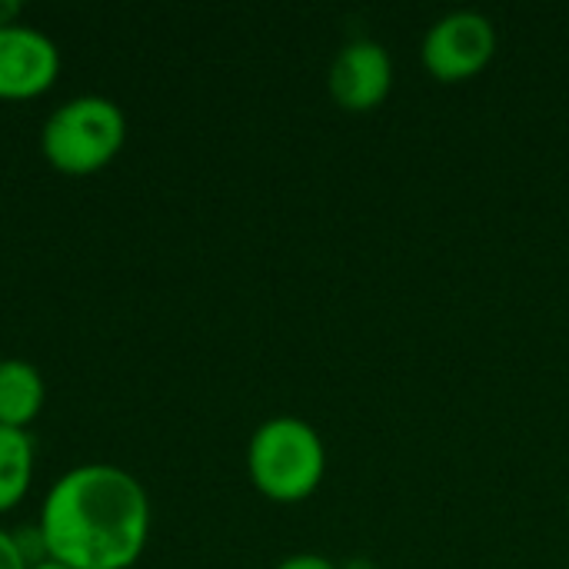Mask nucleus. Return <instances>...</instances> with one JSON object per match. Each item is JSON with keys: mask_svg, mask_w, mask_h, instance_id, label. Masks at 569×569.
<instances>
[{"mask_svg": "<svg viewBox=\"0 0 569 569\" xmlns=\"http://www.w3.org/2000/svg\"><path fill=\"white\" fill-rule=\"evenodd\" d=\"M127 143L123 110L100 93H83L60 103L40 130L43 160L67 177L100 173Z\"/></svg>", "mask_w": 569, "mask_h": 569, "instance_id": "7ed1b4c3", "label": "nucleus"}, {"mask_svg": "<svg viewBox=\"0 0 569 569\" xmlns=\"http://www.w3.org/2000/svg\"><path fill=\"white\" fill-rule=\"evenodd\" d=\"M47 403V383L27 360H0V427L27 430Z\"/></svg>", "mask_w": 569, "mask_h": 569, "instance_id": "0eeeda50", "label": "nucleus"}, {"mask_svg": "<svg viewBox=\"0 0 569 569\" xmlns=\"http://www.w3.org/2000/svg\"><path fill=\"white\" fill-rule=\"evenodd\" d=\"M30 569H70V567H63V563H57V560H43V563H37V567H30Z\"/></svg>", "mask_w": 569, "mask_h": 569, "instance_id": "f8f14e48", "label": "nucleus"}, {"mask_svg": "<svg viewBox=\"0 0 569 569\" xmlns=\"http://www.w3.org/2000/svg\"><path fill=\"white\" fill-rule=\"evenodd\" d=\"M497 53V30L493 20L480 10H450L423 33V67L443 80H470L477 77Z\"/></svg>", "mask_w": 569, "mask_h": 569, "instance_id": "20e7f679", "label": "nucleus"}, {"mask_svg": "<svg viewBox=\"0 0 569 569\" xmlns=\"http://www.w3.org/2000/svg\"><path fill=\"white\" fill-rule=\"evenodd\" d=\"M273 569H337L327 557H320V553H293V557H287V560H280Z\"/></svg>", "mask_w": 569, "mask_h": 569, "instance_id": "9d476101", "label": "nucleus"}, {"mask_svg": "<svg viewBox=\"0 0 569 569\" xmlns=\"http://www.w3.org/2000/svg\"><path fill=\"white\" fill-rule=\"evenodd\" d=\"M57 77L60 50L43 30L20 20L0 27V100H37Z\"/></svg>", "mask_w": 569, "mask_h": 569, "instance_id": "39448f33", "label": "nucleus"}, {"mask_svg": "<svg viewBox=\"0 0 569 569\" xmlns=\"http://www.w3.org/2000/svg\"><path fill=\"white\" fill-rule=\"evenodd\" d=\"M17 17H20V3H13V0H0V27L17 23Z\"/></svg>", "mask_w": 569, "mask_h": 569, "instance_id": "9b49d317", "label": "nucleus"}, {"mask_svg": "<svg viewBox=\"0 0 569 569\" xmlns=\"http://www.w3.org/2000/svg\"><path fill=\"white\" fill-rule=\"evenodd\" d=\"M330 93L343 110H373L387 100L393 87L390 50L377 40H350L337 50L330 63Z\"/></svg>", "mask_w": 569, "mask_h": 569, "instance_id": "423d86ee", "label": "nucleus"}, {"mask_svg": "<svg viewBox=\"0 0 569 569\" xmlns=\"http://www.w3.org/2000/svg\"><path fill=\"white\" fill-rule=\"evenodd\" d=\"M33 470H37V453L30 433L0 427V517L23 503L33 483Z\"/></svg>", "mask_w": 569, "mask_h": 569, "instance_id": "6e6552de", "label": "nucleus"}, {"mask_svg": "<svg viewBox=\"0 0 569 569\" xmlns=\"http://www.w3.org/2000/svg\"><path fill=\"white\" fill-rule=\"evenodd\" d=\"M247 473L267 500L300 503L323 483L327 447L307 420L270 417L247 443Z\"/></svg>", "mask_w": 569, "mask_h": 569, "instance_id": "f03ea898", "label": "nucleus"}, {"mask_svg": "<svg viewBox=\"0 0 569 569\" xmlns=\"http://www.w3.org/2000/svg\"><path fill=\"white\" fill-rule=\"evenodd\" d=\"M0 569H30L17 547V537L3 527H0Z\"/></svg>", "mask_w": 569, "mask_h": 569, "instance_id": "1a4fd4ad", "label": "nucleus"}, {"mask_svg": "<svg viewBox=\"0 0 569 569\" xmlns=\"http://www.w3.org/2000/svg\"><path fill=\"white\" fill-rule=\"evenodd\" d=\"M567 569H569V567H567Z\"/></svg>", "mask_w": 569, "mask_h": 569, "instance_id": "ddd939ff", "label": "nucleus"}, {"mask_svg": "<svg viewBox=\"0 0 569 569\" xmlns=\"http://www.w3.org/2000/svg\"><path fill=\"white\" fill-rule=\"evenodd\" d=\"M150 497L113 463H80L53 480L37 530L47 560L70 569H130L150 540Z\"/></svg>", "mask_w": 569, "mask_h": 569, "instance_id": "f257e3e1", "label": "nucleus"}]
</instances>
